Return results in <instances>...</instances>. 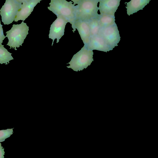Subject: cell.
<instances>
[{"label":"cell","instance_id":"obj_14","mask_svg":"<svg viewBox=\"0 0 158 158\" xmlns=\"http://www.w3.org/2000/svg\"><path fill=\"white\" fill-rule=\"evenodd\" d=\"M12 53L7 51V50L4 47V45L0 46V64H7L9 61L13 60L14 58L11 56Z\"/></svg>","mask_w":158,"mask_h":158},{"label":"cell","instance_id":"obj_9","mask_svg":"<svg viewBox=\"0 0 158 158\" xmlns=\"http://www.w3.org/2000/svg\"><path fill=\"white\" fill-rule=\"evenodd\" d=\"M87 48L92 51L96 50L106 52L113 50L98 34L90 36Z\"/></svg>","mask_w":158,"mask_h":158},{"label":"cell","instance_id":"obj_2","mask_svg":"<svg viewBox=\"0 0 158 158\" xmlns=\"http://www.w3.org/2000/svg\"><path fill=\"white\" fill-rule=\"evenodd\" d=\"M100 0H81L76 5L75 21L88 22L92 19L98 17V4Z\"/></svg>","mask_w":158,"mask_h":158},{"label":"cell","instance_id":"obj_10","mask_svg":"<svg viewBox=\"0 0 158 158\" xmlns=\"http://www.w3.org/2000/svg\"><path fill=\"white\" fill-rule=\"evenodd\" d=\"M42 0H31L26 3H22L14 21L17 22L20 20H25L31 14L35 7Z\"/></svg>","mask_w":158,"mask_h":158},{"label":"cell","instance_id":"obj_19","mask_svg":"<svg viewBox=\"0 0 158 158\" xmlns=\"http://www.w3.org/2000/svg\"><path fill=\"white\" fill-rule=\"evenodd\" d=\"M16 1L18 2L21 3H26L27 2H28L30 1L31 0H15Z\"/></svg>","mask_w":158,"mask_h":158},{"label":"cell","instance_id":"obj_15","mask_svg":"<svg viewBox=\"0 0 158 158\" xmlns=\"http://www.w3.org/2000/svg\"><path fill=\"white\" fill-rule=\"evenodd\" d=\"M98 18H94L88 22L90 28L91 36L97 35L99 33L101 27Z\"/></svg>","mask_w":158,"mask_h":158},{"label":"cell","instance_id":"obj_1","mask_svg":"<svg viewBox=\"0 0 158 158\" xmlns=\"http://www.w3.org/2000/svg\"><path fill=\"white\" fill-rule=\"evenodd\" d=\"M72 3L66 0H51L48 8L56 16H61L66 19L71 24L74 32L76 6Z\"/></svg>","mask_w":158,"mask_h":158},{"label":"cell","instance_id":"obj_11","mask_svg":"<svg viewBox=\"0 0 158 158\" xmlns=\"http://www.w3.org/2000/svg\"><path fill=\"white\" fill-rule=\"evenodd\" d=\"M74 28L75 31L76 29H77L84 45L87 48L91 36L88 22L76 20L74 23Z\"/></svg>","mask_w":158,"mask_h":158},{"label":"cell","instance_id":"obj_4","mask_svg":"<svg viewBox=\"0 0 158 158\" xmlns=\"http://www.w3.org/2000/svg\"><path fill=\"white\" fill-rule=\"evenodd\" d=\"M93 54V51L88 49L84 45L80 50L73 55L70 61L67 63L70 65L67 67L75 71L86 69L94 61Z\"/></svg>","mask_w":158,"mask_h":158},{"label":"cell","instance_id":"obj_7","mask_svg":"<svg viewBox=\"0 0 158 158\" xmlns=\"http://www.w3.org/2000/svg\"><path fill=\"white\" fill-rule=\"evenodd\" d=\"M56 16L57 18L51 25L48 35L49 38L53 40L52 46L56 39H57L56 43H58L60 39L64 35L65 27L68 22V21L62 16Z\"/></svg>","mask_w":158,"mask_h":158},{"label":"cell","instance_id":"obj_18","mask_svg":"<svg viewBox=\"0 0 158 158\" xmlns=\"http://www.w3.org/2000/svg\"><path fill=\"white\" fill-rule=\"evenodd\" d=\"M5 152L4 151V148L2 146L1 143L0 142V158H4V155Z\"/></svg>","mask_w":158,"mask_h":158},{"label":"cell","instance_id":"obj_5","mask_svg":"<svg viewBox=\"0 0 158 158\" xmlns=\"http://www.w3.org/2000/svg\"><path fill=\"white\" fill-rule=\"evenodd\" d=\"M22 5V3L15 0H6L0 10L2 22L4 24L9 25L12 23Z\"/></svg>","mask_w":158,"mask_h":158},{"label":"cell","instance_id":"obj_8","mask_svg":"<svg viewBox=\"0 0 158 158\" xmlns=\"http://www.w3.org/2000/svg\"><path fill=\"white\" fill-rule=\"evenodd\" d=\"M121 0H100L99 10L100 15L114 16Z\"/></svg>","mask_w":158,"mask_h":158},{"label":"cell","instance_id":"obj_20","mask_svg":"<svg viewBox=\"0 0 158 158\" xmlns=\"http://www.w3.org/2000/svg\"><path fill=\"white\" fill-rule=\"evenodd\" d=\"M73 2V5H75L76 4H78L79 2L81 0H71Z\"/></svg>","mask_w":158,"mask_h":158},{"label":"cell","instance_id":"obj_17","mask_svg":"<svg viewBox=\"0 0 158 158\" xmlns=\"http://www.w3.org/2000/svg\"><path fill=\"white\" fill-rule=\"evenodd\" d=\"M3 34V29L2 28V25L1 23L0 20V46L2 45V44L3 41L6 38Z\"/></svg>","mask_w":158,"mask_h":158},{"label":"cell","instance_id":"obj_6","mask_svg":"<svg viewBox=\"0 0 158 158\" xmlns=\"http://www.w3.org/2000/svg\"><path fill=\"white\" fill-rule=\"evenodd\" d=\"M98 34L103 38L112 49L115 46H118L120 40L119 31L116 23L111 26L101 27Z\"/></svg>","mask_w":158,"mask_h":158},{"label":"cell","instance_id":"obj_12","mask_svg":"<svg viewBox=\"0 0 158 158\" xmlns=\"http://www.w3.org/2000/svg\"><path fill=\"white\" fill-rule=\"evenodd\" d=\"M151 0H131L129 2H125L127 4V14L129 15L142 10L148 4Z\"/></svg>","mask_w":158,"mask_h":158},{"label":"cell","instance_id":"obj_3","mask_svg":"<svg viewBox=\"0 0 158 158\" xmlns=\"http://www.w3.org/2000/svg\"><path fill=\"white\" fill-rule=\"evenodd\" d=\"M29 27L23 21L19 24H13L11 29L6 33V37H7L9 41L6 44L17 50L16 48L22 46L27 35L28 34Z\"/></svg>","mask_w":158,"mask_h":158},{"label":"cell","instance_id":"obj_16","mask_svg":"<svg viewBox=\"0 0 158 158\" xmlns=\"http://www.w3.org/2000/svg\"><path fill=\"white\" fill-rule=\"evenodd\" d=\"M7 129L0 130V142L4 141L13 133V129Z\"/></svg>","mask_w":158,"mask_h":158},{"label":"cell","instance_id":"obj_13","mask_svg":"<svg viewBox=\"0 0 158 158\" xmlns=\"http://www.w3.org/2000/svg\"><path fill=\"white\" fill-rule=\"evenodd\" d=\"M115 17L114 16L100 15L98 19L100 27H108L115 24Z\"/></svg>","mask_w":158,"mask_h":158}]
</instances>
